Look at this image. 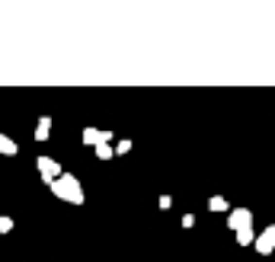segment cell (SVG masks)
<instances>
[{
  "mask_svg": "<svg viewBox=\"0 0 275 262\" xmlns=\"http://www.w3.org/2000/svg\"><path fill=\"white\" fill-rule=\"evenodd\" d=\"M48 189H52V195L58 201H68V205H84V185H80V179H77L74 173H61V176L54 179Z\"/></svg>",
  "mask_w": 275,
  "mask_h": 262,
  "instance_id": "6da1fadb",
  "label": "cell"
},
{
  "mask_svg": "<svg viewBox=\"0 0 275 262\" xmlns=\"http://www.w3.org/2000/svg\"><path fill=\"white\" fill-rule=\"evenodd\" d=\"M35 170H38V176H42V182H45V185H52L54 179L64 173L61 163L54 160V157H38V160H35Z\"/></svg>",
  "mask_w": 275,
  "mask_h": 262,
  "instance_id": "7a4b0ae2",
  "label": "cell"
},
{
  "mask_svg": "<svg viewBox=\"0 0 275 262\" xmlns=\"http://www.w3.org/2000/svg\"><path fill=\"white\" fill-rule=\"evenodd\" d=\"M227 227H230L234 233L253 227V211H250V208H230V211H227Z\"/></svg>",
  "mask_w": 275,
  "mask_h": 262,
  "instance_id": "3957f363",
  "label": "cell"
},
{
  "mask_svg": "<svg viewBox=\"0 0 275 262\" xmlns=\"http://www.w3.org/2000/svg\"><path fill=\"white\" fill-rule=\"evenodd\" d=\"M253 246H256V253H259V256H272L275 253V224H269L266 230L256 237V243H253Z\"/></svg>",
  "mask_w": 275,
  "mask_h": 262,
  "instance_id": "277c9868",
  "label": "cell"
},
{
  "mask_svg": "<svg viewBox=\"0 0 275 262\" xmlns=\"http://www.w3.org/2000/svg\"><path fill=\"white\" fill-rule=\"evenodd\" d=\"M80 141H84L86 147H100V144H109V141H112V131H100V128H93V125H86Z\"/></svg>",
  "mask_w": 275,
  "mask_h": 262,
  "instance_id": "5b68a950",
  "label": "cell"
},
{
  "mask_svg": "<svg viewBox=\"0 0 275 262\" xmlns=\"http://www.w3.org/2000/svg\"><path fill=\"white\" fill-rule=\"evenodd\" d=\"M0 154L3 157H16L19 154V144H16L13 138H7V134H0Z\"/></svg>",
  "mask_w": 275,
  "mask_h": 262,
  "instance_id": "8992f818",
  "label": "cell"
},
{
  "mask_svg": "<svg viewBox=\"0 0 275 262\" xmlns=\"http://www.w3.org/2000/svg\"><path fill=\"white\" fill-rule=\"evenodd\" d=\"M48 134H52V118L42 115L38 125H35V141H48Z\"/></svg>",
  "mask_w": 275,
  "mask_h": 262,
  "instance_id": "52a82bcc",
  "label": "cell"
},
{
  "mask_svg": "<svg viewBox=\"0 0 275 262\" xmlns=\"http://www.w3.org/2000/svg\"><path fill=\"white\" fill-rule=\"evenodd\" d=\"M234 240H237V246H253L256 243V233H253V227H246V230L234 233Z\"/></svg>",
  "mask_w": 275,
  "mask_h": 262,
  "instance_id": "ba28073f",
  "label": "cell"
},
{
  "mask_svg": "<svg viewBox=\"0 0 275 262\" xmlns=\"http://www.w3.org/2000/svg\"><path fill=\"white\" fill-rule=\"evenodd\" d=\"M208 211H230V205H227L224 195H211V198H208Z\"/></svg>",
  "mask_w": 275,
  "mask_h": 262,
  "instance_id": "9c48e42d",
  "label": "cell"
},
{
  "mask_svg": "<svg viewBox=\"0 0 275 262\" xmlns=\"http://www.w3.org/2000/svg\"><path fill=\"white\" fill-rule=\"evenodd\" d=\"M93 154L100 157V160H112L115 150H112V144H100V147H93Z\"/></svg>",
  "mask_w": 275,
  "mask_h": 262,
  "instance_id": "30bf717a",
  "label": "cell"
},
{
  "mask_svg": "<svg viewBox=\"0 0 275 262\" xmlns=\"http://www.w3.org/2000/svg\"><path fill=\"white\" fill-rule=\"evenodd\" d=\"M10 230H13V217L0 214V233H10Z\"/></svg>",
  "mask_w": 275,
  "mask_h": 262,
  "instance_id": "8fae6325",
  "label": "cell"
},
{
  "mask_svg": "<svg viewBox=\"0 0 275 262\" xmlns=\"http://www.w3.org/2000/svg\"><path fill=\"white\" fill-rule=\"evenodd\" d=\"M112 150H115L119 157H122V154H128V150H131V141H128V138H125V141H119V144H115Z\"/></svg>",
  "mask_w": 275,
  "mask_h": 262,
  "instance_id": "7c38bea8",
  "label": "cell"
},
{
  "mask_svg": "<svg viewBox=\"0 0 275 262\" xmlns=\"http://www.w3.org/2000/svg\"><path fill=\"white\" fill-rule=\"evenodd\" d=\"M157 205L167 211V208H173V198H170V195H160V201H157Z\"/></svg>",
  "mask_w": 275,
  "mask_h": 262,
  "instance_id": "4fadbf2b",
  "label": "cell"
},
{
  "mask_svg": "<svg viewBox=\"0 0 275 262\" xmlns=\"http://www.w3.org/2000/svg\"><path fill=\"white\" fill-rule=\"evenodd\" d=\"M183 227L189 230V227H195V214H183Z\"/></svg>",
  "mask_w": 275,
  "mask_h": 262,
  "instance_id": "5bb4252c",
  "label": "cell"
}]
</instances>
